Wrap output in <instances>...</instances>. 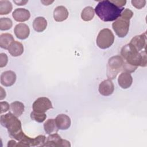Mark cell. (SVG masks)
Instances as JSON below:
<instances>
[{
  "label": "cell",
  "instance_id": "obj_1",
  "mask_svg": "<svg viewBox=\"0 0 147 147\" xmlns=\"http://www.w3.org/2000/svg\"><path fill=\"white\" fill-rule=\"evenodd\" d=\"M125 9L119 7L110 1H101L96 5L94 10L99 18L104 22L115 21Z\"/></svg>",
  "mask_w": 147,
  "mask_h": 147
},
{
  "label": "cell",
  "instance_id": "obj_2",
  "mask_svg": "<svg viewBox=\"0 0 147 147\" xmlns=\"http://www.w3.org/2000/svg\"><path fill=\"white\" fill-rule=\"evenodd\" d=\"M121 56L128 64L138 67H145L147 63L146 51L138 52L130 43L124 45L121 51Z\"/></svg>",
  "mask_w": 147,
  "mask_h": 147
},
{
  "label": "cell",
  "instance_id": "obj_3",
  "mask_svg": "<svg viewBox=\"0 0 147 147\" xmlns=\"http://www.w3.org/2000/svg\"><path fill=\"white\" fill-rule=\"evenodd\" d=\"M0 122L2 126L7 129L10 137L19 141L25 135L21 121L12 113L1 115Z\"/></svg>",
  "mask_w": 147,
  "mask_h": 147
},
{
  "label": "cell",
  "instance_id": "obj_4",
  "mask_svg": "<svg viewBox=\"0 0 147 147\" xmlns=\"http://www.w3.org/2000/svg\"><path fill=\"white\" fill-rule=\"evenodd\" d=\"M123 60L119 55L110 57L107 65V76L109 79H114L118 73L122 71Z\"/></svg>",
  "mask_w": 147,
  "mask_h": 147
},
{
  "label": "cell",
  "instance_id": "obj_5",
  "mask_svg": "<svg viewBox=\"0 0 147 147\" xmlns=\"http://www.w3.org/2000/svg\"><path fill=\"white\" fill-rule=\"evenodd\" d=\"M114 41V36L111 30L108 28L102 29L96 38V44L101 49H107L110 47Z\"/></svg>",
  "mask_w": 147,
  "mask_h": 147
},
{
  "label": "cell",
  "instance_id": "obj_6",
  "mask_svg": "<svg viewBox=\"0 0 147 147\" xmlns=\"http://www.w3.org/2000/svg\"><path fill=\"white\" fill-rule=\"evenodd\" d=\"M130 19L120 16L112 24V28L115 34L121 38L125 37L129 32Z\"/></svg>",
  "mask_w": 147,
  "mask_h": 147
},
{
  "label": "cell",
  "instance_id": "obj_7",
  "mask_svg": "<svg viewBox=\"0 0 147 147\" xmlns=\"http://www.w3.org/2000/svg\"><path fill=\"white\" fill-rule=\"evenodd\" d=\"M43 146L53 147H70V142L65 140H63L61 137L56 133L50 134L47 138Z\"/></svg>",
  "mask_w": 147,
  "mask_h": 147
},
{
  "label": "cell",
  "instance_id": "obj_8",
  "mask_svg": "<svg viewBox=\"0 0 147 147\" xmlns=\"http://www.w3.org/2000/svg\"><path fill=\"white\" fill-rule=\"evenodd\" d=\"M51 101L47 97H40L33 103V110L37 113H45L49 109H52Z\"/></svg>",
  "mask_w": 147,
  "mask_h": 147
},
{
  "label": "cell",
  "instance_id": "obj_9",
  "mask_svg": "<svg viewBox=\"0 0 147 147\" xmlns=\"http://www.w3.org/2000/svg\"><path fill=\"white\" fill-rule=\"evenodd\" d=\"M99 93L103 96H109L111 95L114 90V86L110 79H106L102 81L99 86Z\"/></svg>",
  "mask_w": 147,
  "mask_h": 147
},
{
  "label": "cell",
  "instance_id": "obj_10",
  "mask_svg": "<svg viewBox=\"0 0 147 147\" xmlns=\"http://www.w3.org/2000/svg\"><path fill=\"white\" fill-rule=\"evenodd\" d=\"M130 44L132 45L138 52H140L143 49H145L146 46V33L134 36L131 40Z\"/></svg>",
  "mask_w": 147,
  "mask_h": 147
},
{
  "label": "cell",
  "instance_id": "obj_11",
  "mask_svg": "<svg viewBox=\"0 0 147 147\" xmlns=\"http://www.w3.org/2000/svg\"><path fill=\"white\" fill-rule=\"evenodd\" d=\"M14 32L18 38L20 40H25L29 36L30 29L26 24L20 23L16 25Z\"/></svg>",
  "mask_w": 147,
  "mask_h": 147
},
{
  "label": "cell",
  "instance_id": "obj_12",
  "mask_svg": "<svg viewBox=\"0 0 147 147\" xmlns=\"http://www.w3.org/2000/svg\"><path fill=\"white\" fill-rule=\"evenodd\" d=\"M16 80V75L12 71H6L1 75V83L6 87H10L13 85Z\"/></svg>",
  "mask_w": 147,
  "mask_h": 147
},
{
  "label": "cell",
  "instance_id": "obj_13",
  "mask_svg": "<svg viewBox=\"0 0 147 147\" xmlns=\"http://www.w3.org/2000/svg\"><path fill=\"white\" fill-rule=\"evenodd\" d=\"M12 17L14 20L17 22H25L29 19L30 13L29 11L26 9L18 8L14 10L12 13Z\"/></svg>",
  "mask_w": 147,
  "mask_h": 147
},
{
  "label": "cell",
  "instance_id": "obj_14",
  "mask_svg": "<svg viewBox=\"0 0 147 147\" xmlns=\"http://www.w3.org/2000/svg\"><path fill=\"white\" fill-rule=\"evenodd\" d=\"M55 119L57 127L60 130H67L71 126V119L66 114H59Z\"/></svg>",
  "mask_w": 147,
  "mask_h": 147
},
{
  "label": "cell",
  "instance_id": "obj_15",
  "mask_svg": "<svg viewBox=\"0 0 147 147\" xmlns=\"http://www.w3.org/2000/svg\"><path fill=\"white\" fill-rule=\"evenodd\" d=\"M118 83L123 89L129 88L133 83V78L130 73L122 72L118 76Z\"/></svg>",
  "mask_w": 147,
  "mask_h": 147
},
{
  "label": "cell",
  "instance_id": "obj_16",
  "mask_svg": "<svg viewBox=\"0 0 147 147\" xmlns=\"http://www.w3.org/2000/svg\"><path fill=\"white\" fill-rule=\"evenodd\" d=\"M68 17V11L63 6L56 7L53 11V18L57 22H62L67 20Z\"/></svg>",
  "mask_w": 147,
  "mask_h": 147
},
{
  "label": "cell",
  "instance_id": "obj_17",
  "mask_svg": "<svg viewBox=\"0 0 147 147\" xmlns=\"http://www.w3.org/2000/svg\"><path fill=\"white\" fill-rule=\"evenodd\" d=\"M9 53L14 57L21 56L24 52L23 45L17 41H14L8 48Z\"/></svg>",
  "mask_w": 147,
  "mask_h": 147
},
{
  "label": "cell",
  "instance_id": "obj_18",
  "mask_svg": "<svg viewBox=\"0 0 147 147\" xmlns=\"http://www.w3.org/2000/svg\"><path fill=\"white\" fill-rule=\"evenodd\" d=\"M47 26V21L43 17H36L33 22V28L37 32H42Z\"/></svg>",
  "mask_w": 147,
  "mask_h": 147
},
{
  "label": "cell",
  "instance_id": "obj_19",
  "mask_svg": "<svg viewBox=\"0 0 147 147\" xmlns=\"http://www.w3.org/2000/svg\"><path fill=\"white\" fill-rule=\"evenodd\" d=\"M44 129L45 133L48 134L56 133L59 130L55 119H47L44 123Z\"/></svg>",
  "mask_w": 147,
  "mask_h": 147
},
{
  "label": "cell",
  "instance_id": "obj_20",
  "mask_svg": "<svg viewBox=\"0 0 147 147\" xmlns=\"http://www.w3.org/2000/svg\"><path fill=\"white\" fill-rule=\"evenodd\" d=\"M14 41L13 36L10 33H2L0 35V47L3 49H8Z\"/></svg>",
  "mask_w": 147,
  "mask_h": 147
},
{
  "label": "cell",
  "instance_id": "obj_21",
  "mask_svg": "<svg viewBox=\"0 0 147 147\" xmlns=\"http://www.w3.org/2000/svg\"><path fill=\"white\" fill-rule=\"evenodd\" d=\"M10 111L15 116L19 117L24 111V105L19 101H14L10 104Z\"/></svg>",
  "mask_w": 147,
  "mask_h": 147
},
{
  "label": "cell",
  "instance_id": "obj_22",
  "mask_svg": "<svg viewBox=\"0 0 147 147\" xmlns=\"http://www.w3.org/2000/svg\"><path fill=\"white\" fill-rule=\"evenodd\" d=\"M95 15V10L91 6H87L81 13V18L84 21H90L92 20Z\"/></svg>",
  "mask_w": 147,
  "mask_h": 147
},
{
  "label": "cell",
  "instance_id": "obj_23",
  "mask_svg": "<svg viewBox=\"0 0 147 147\" xmlns=\"http://www.w3.org/2000/svg\"><path fill=\"white\" fill-rule=\"evenodd\" d=\"M13 9L11 3L6 0L0 1V15H6L10 13Z\"/></svg>",
  "mask_w": 147,
  "mask_h": 147
},
{
  "label": "cell",
  "instance_id": "obj_24",
  "mask_svg": "<svg viewBox=\"0 0 147 147\" xmlns=\"http://www.w3.org/2000/svg\"><path fill=\"white\" fill-rule=\"evenodd\" d=\"M13 26L11 19L5 17L0 18V29L1 30H7Z\"/></svg>",
  "mask_w": 147,
  "mask_h": 147
},
{
  "label": "cell",
  "instance_id": "obj_25",
  "mask_svg": "<svg viewBox=\"0 0 147 147\" xmlns=\"http://www.w3.org/2000/svg\"><path fill=\"white\" fill-rule=\"evenodd\" d=\"M30 118L32 119L37 122L41 123L45 120V119L47 118V115L45 113H37V112L33 111L30 113Z\"/></svg>",
  "mask_w": 147,
  "mask_h": 147
},
{
  "label": "cell",
  "instance_id": "obj_26",
  "mask_svg": "<svg viewBox=\"0 0 147 147\" xmlns=\"http://www.w3.org/2000/svg\"><path fill=\"white\" fill-rule=\"evenodd\" d=\"M46 141L45 136L43 135H39L33 138V146H43Z\"/></svg>",
  "mask_w": 147,
  "mask_h": 147
},
{
  "label": "cell",
  "instance_id": "obj_27",
  "mask_svg": "<svg viewBox=\"0 0 147 147\" xmlns=\"http://www.w3.org/2000/svg\"><path fill=\"white\" fill-rule=\"evenodd\" d=\"M132 5L135 7L136 8L138 9H141L142 7H144L146 5V1L142 0V1H131Z\"/></svg>",
  "mask_w": 147,
  "mask_h": 147
},
{
  "label": "cell",
  "instance_id": "obj_28",
  "mask_svg": "<svg viewBox=\"0 0 147 147\" xmlns=\"http://www.w3.org/2000/svg\"><path fill=\"white\" fill-rule=\"evenodd\" d=\"M8 62V57L6 53H1L0 54V67L2 68L6 65Z\"/></svg>",
  "mask_w": 147,
  "mask_h": 147
},
{
  "label": "cell",
  "instance_id": "obj_29",
  "mask_svg": "<svg viewBox=\"0 0 147 147\" xmlns=\"http://www.w3.org/2000/svg\"><path fill=\"white\" fill-rule=\"evenodd\" d=\"M10 108V105L5 101L1 102V114H2L3 113L7 111Z\"/></svg>",
  "mask_w": 147,
  "mask_h": 147
},
{
  "label": "cell",
  "instance_id": "obj_30",
  "mask_svg": "<svg viewBox=\"0 0 147 147\" xmlns=\"http://www.w3.org/2000/svg\"><path fill=\"white\" fill-rule=\"evenodd\" d=\"M133 14H134L133 12L131 10H130L129 9H125L121 13V16L130 20L132 18Z\"/></svg>",
  "mask_w": 147,
  "mask_h": 147
},
{
  "label": "cell",
  "instance_id": "obj_31",
  "mask_svg": "<svg viewBox=\"0 0 147 147\" xmlns=\"http://www.w3.org/2000/svg\"><path fill=\"white\" fill-rule=\"evenodd\" d=\"M110 1L111 2H113L114 4H115V5H117V6L119 7H123V6H125L126 3V1H125V0H124V1L112 0V1Z\"/></svg>",
  "mask_w": 147,
  "mask_h": 147
},
{
  "label": "cell",
  "instance_id": "obj_32",
  "mask_svg": "<svg viewBox=\"0 0 147 147\" xmlns=\"http://www.w3.org/2000/svg\"><path fill=\"white\" fill-rule=\"evenodd\" d=\"M13 2L17 5L22 6V5H25L28 2V1H13Z\"/></svg>",
  "mask_w": 147,
  "mask_h": 147
},
{
  "label": "cell",
  "instance_id": "obj_33",
  "mask_svg": "<svg viewBox=\"0 0 147 147\" xmlns=\"http://www.w3.org/2000/svg\"><path fill=\"white\" fill-rule=\"evenodd\" d=\"M17 142L15 140H10L8 142L7 144V146L8 147H10V146H17Z\"/></svg>",
  "mask_w": 147,
  "mask_h": 147
},
{
  "label": "cell",
  "instance_id": "obj_34",
  "mask_svg": "<svg viewBox=\"0 0 147 147\" xmlns=\"http://www.w3.org/2000/svg\"><path fill=\"white\" fill-rule=\"evenodd\" d=\"M0 89H1V96H0V99L2 100L3 99L5 96H6V92L3 89V88L2 87H0Z\"/></svg>",
  "mask_w": 147,
  "mask_h": 147
},
{
  "label": "cell",
  "instance_id": "obj_35",
  "mask_svg": "<svg viewBox=\"0 0 147 147\" xmlns=\"http://www.w3.org/2000/svg\"><path fill=\"white\" fill-rule=\"evenodd\" d=\"M44 5H49L51 3H53L54 1H41Z\"/></svg>",
  "mask_w": 147,
  "mask_h": 147
}]
</instances>
